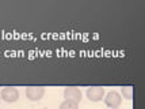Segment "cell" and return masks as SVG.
Wrapping results in <instances>:
<instances>
[{"mask_svg": "<svg viewBox=\"0 0 145 109\" xmlns=\"http://www.w3.org/2000/svg\"><path fill=\"white\" fill-rule=\"evenodd\" d=\"M0 97L1 100H4V102H8V104H12V102H16L19 100V90L16 87H4L1 90L0 93Z\"/></svg>", "mask_w": 145, "mask_h": 109, "instance_id": "cell-1", "label": "cell"}, {"mask_svg": "<svg viewBox=\"0 0 145 109\" xmlns=\"http://www.w3.org/2000/svg\"><path fill=\"white\" fill-rule=\"evenodd\" d=\"M58 109H79V104L68 101V100H64L63 102L60 104V108Z\"/></svg>", "mask_w": 145, "mask_h": 109, "instance_id": "cell-6", "label": "cell"}, {"mask_svg": "<svg viewBox=\"0 0 145 109\" xmlns=\"http://www.w3.org/2000/svg\"><path fill=\"white\" fill-rule=\"evenodd\" d=\"M105 104L107 105L108 108H118L121 104H122V98H121V94L117 93V91H110L106 94V98H105Z\"/></svg>", "mask_w": 145, "mask_h": 109, "instance_id": "cell-5", "label": "cell"}, {"mask_svg": "<svg viewBox=\"0 0 145 109\" xmlns=\"http://www.w3.org/2000/svg\"><path fill=\"white\" fill-rule=\"evenodd\" d=\"M105 97V87L102 86H92L87 89V98L92 102H99Z\"/></svg>", "mask_w": 145, "mask_h": 109, "instance_id": "cell-2", "label": "cell"}, {"mask_svg": "<svg viewBox=\"0 0 145 109\" xmlns=\"http://www.w3.org/2000/svg\"><path fill=\"white\" fill-rule=\"evenodd\" d=\"M122 96L126 100H132L133 98V87L132 86H125L122 87Z\"/></svg>", "mask_w": 145, "mask_h": 109, "instance_id": "cell-7", "label": "cell"}, {"mask_svg": "<svg viewBox=\"0 0 145 109\" xmlns=\"http://www.w3.org/2000/svg\"><path fill=\"white\" fill-rule=\"evenodd\" d=\"M108 109H118V108H108Z\"/></svg>", "mask_w": 145, "mask_h": 109, "instance_id": "cell-8", "label": "cell"}, {"mask_svg": "<svg viewBox=\"0 0 145 109\" xmlns=\"http://www.w3.org/2000/svg\"><path fill=\"white\" fill-rule=\"evenodd\" d=\"M64 98L68 101L79 104L82 101V91L79 87H67L64 90Z\"/></svg>", "mask_w": 145, "mask_h": 109, "instance_id": "cell-4", "label": "cell"}, {"mask_svg": "<svg viewBox=\"0 0 145 109\" xmlns=\"http://www.w3.org/2000/svg\"><path fill=\"white\" fill-rule=\"evenodd\" d=\"M45 94V89L42 86H30L26 89V97L30 101H39Z\"/></svg>", "mask_w": 145, "mask_h": 109, "instance_id": "cell-3", "label": "cell"}]
</instances>
